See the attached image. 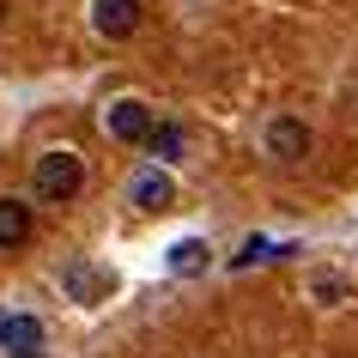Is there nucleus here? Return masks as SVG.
<instances>
[{
	"instance_id": "nucleus-1",
	"label": "nucleus",
	"mask_w": 358,
	"mask_h": 358,
	"mask_svg": "<svg viewBox=\"0 0 358 358\" xmlns=\"http://www.w3.org/2000/svg\"><path fill=\"white\" fill-rule=\"evenodd\" d=\"M79 189H85V158H79L73 146L37 152V164H31V194H37V201L67 207V201H79Z\"/></svg>"
},
{
	"instance_id": "nucleus-2",
	"label": "nucleus",
	"mask_w": 358,
	"mask_h": 358,
	"mask_svg": "<svg viewBox=\"0 0 358 358\" xmlns=\"http://www.w3.org/2000/svg\"><path fill=\"white\" fill-rule=\"evenodd\" d=\"M262 152L273 158V164L310 158V122H303V115H273V122L262 128Z\"/></svg>"
},
{
	"instance_id": "nucleus-3",
	"label": "nucleus",
	"mask_w": 358,
	"mask_h": 358,
	"mask_svg": "<svg viewBox=\"0 0 358 358\" xmlns=\"http://www.w3.org/2000/svg\"><path fill=\"white\" fill-rule=\"evenodd\" d=\"M152 103H140V97H115V103H103V134L110 140H122V146H140L152 134Z\"/></svg>"
},
{
	"instance_id": "nucleus-4",
	"label": "nucleus",
	"mask_w": 358,
	"mask_h": 358,
	"mask_svg": "<svg viewBox=\"0 0 358 358\" xmlns=\"http://www.w3.org/2000/svg\"><path fill=\"white\" fill-rule=\"evenodd\" d=\"M140 19H146L140 0H92V31L103 43H128L134 31H140Z\"/></svg>"
},
{
	"instance_id": "nucleus-5",
	"label": "nucleus",
	"mask_w": 358,
	"mask_h": 358,
	"mask_svg": "<svg viewBox=\"0 0 358 358\" xmlns=\"http://www.w3.org/2000/svg\"><path fill=\"white\" fill-rule=\"evenodd\" d=\"M128 194H134V207H140V213H170V207H176V182H170V170H158V164L140 170V176L128 182Z\"/></svg>"
},
{
	"instance_id": "nucleus-6",
	"label": "nucleus",
	"mask_w": 358,
	"mask_h": 358,
	"mask_svg": "<svg viewBox=\"0 0 358 358\" xmlns=\"http://www.w3.org/2000/svg\"><path fill=\"white\" fill-rule=\"evenodd\" d=\"M61 285H67V298H79V303L110 298V273L92 267V262H67V267H61Z\"/></svg>"
},
{
	"instance_id": "nucleus-7",
	"label": "nucleus",
	"mask_w": 358,
	"mask_h": 358,
	"mask_svg": "<svg viewBox=\"0 0 358 358\" xmlns=\"http://www.w3.org/2000/svg\"><path fill=\"white\" fill-rule=\"evenodd\" d=\"M0 346H6V352H19V358H37L43 352V322L37 316H0Z\"/></svg>"
},
{
	"instance_id": "nucleus-8",
	"label": "nucleus",
	"mask_w": 358,
	"mask_h": 358,
	"mask_svg": "<svg viewBox=\"0 0 358 358\" xmlns=\"http://www.w3.org/2000/svg\"><path fill=\"white\" fill-rule=\"evenodd\" d=\"M31 243V201H19V194H0V249L13 255V249Z\"/></svg>"
},
{
	"instance_id": "nucleus-9",
	"label": "nucleus",
	"mask_w": 358,
	"mask_h": 358,
	"mask_svg": "<svg viewBox=\"0 0 358 358\" xmlns=\"http://www.w3.org/2000/svg\"><path fill=\"white\" fill-rule=\"evenodd\" d=\"M207 267H213V243H207V237L170 243V273H176V280H194V273H207Z\"/></svg>"
},
{
	"instance_id": "nucleus-10",
	"label": "nucleus",
	"mask_w": 358,
	"mask_h": 358,
	"mask_svg": "<svg viewBox=\"0 0 358 358\" xmlns=\"http://www.w3.org/2000/svg\"><path fill=\"white\" fill-rule=\"evenodd\" d=\"M140 146L152 152V164L164 170V164H176V158H182V146H189V134L176 128V122H152V134L140 140Z\"/></svg>"
},
{
	"instance_id": "nucleus-11",
	"label": "nucleus",
	"mask_w": 358,
	"mask_h": 358,
	"mask_svg": "<svg viewBox=\"0 0 358 358\" xmlns=\"http://www.w3.org/2000/svg\"><path fill=\"white\" fill-rule=\"evenodd\" d=\"M352 298V285L340 280V273H316V280H310V303H316V310H334V303H346Z\"/></svg>"
},
{
	"instance_id": "nucleus-12",
	"label": "nucleus",
	"mask_w": 358,
	"mask_h": 358,
	"mask_svg": "<svg viewBox=\"0 0 358 358\" xmlns=\"http://www.w3.org/2000/svg\"><path fill=\"white\" fill-rule=\"evenodd\" d=\"M255 262H273V243H267V237H243V249L231 255V267H237V273H243V267H255Z\"/></svg>"
},
{
	"instance_id": "nucleus-13",
	"label": "nucleus",
	"mask_w": 358,
	"mask_h": 358,
	"mask_svg": "<svg viewBox=\"0 0 358 358\" xmlns=\"http://www.w3.org/2000/svg\"><path fill=\"white\" fill-rule=\"evenodd\" d=\"M0 13H6V0H0Z\"/></svg>"
}]
</instances>
